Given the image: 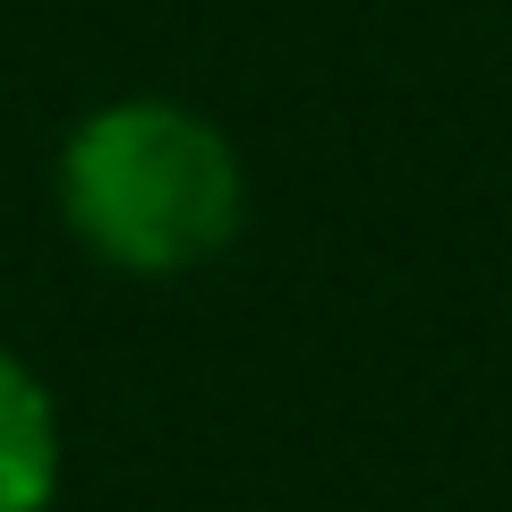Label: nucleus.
Returning a JSON list of instances; mask_svg holds the SVG:
<instances>
[{
  "mask_svg": "<svg viewBox=\"0 0 512 512\" xmlns=\"http://www.w3.org/2000/svg\"><path fill=\"white\" fill-rule=\"evenodd\" d=\"M60 222L94 265L171 282L239 239L248 171L205 111L171 94H120L86 111L60 146Z\"/></svg>",
  "mask_w": 512,
  "mask_h": 512,
  "instance_id": "f257e3e1",
  "label": "nucleus"
},
{
  "mask_svg": "<svg viewBox=\"0 0 512 512\" xmlns=\"http://www.w3.org/2000/svg\"><path fill=\"white\" fill-rule=\"evenodd\" d=\"M60 495V402L0 342V512H52Z\"/></svg>",
  "mask_w": 512,
  "mask_h": 512,
  "instance_id": "f03ea898",
  "label": "nucleus"
}]
</instances>
